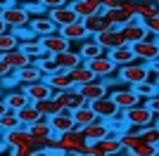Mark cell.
Returning <instances> with one entry per match:
<instances>
[{
  "label": "cell",
  "mask_w": 159,
  "mask_h": 156,
  "mask_svg": "<svg viewBox=\"0 0 159 156\" xmlns=\"http://www.w3.org/2000/svg\"><path fill=\"white\" fill-rule=\"evenodd\" d=\"M145 76H147V66L143 62H131V64L116 66V80H121L128 88H133L135 83H143Z\"/></svg>",
  "instance_id": "6da1fadb"
},
{
  "label": "cell",
  "mask_w": 159,
  "mask_h": 156,
  "mask_svg": "<svg viewBox=\"0 0 159 156\" xmlns=\"http://www.w3.org/2000/svg\"><path fill=\"white\" fill-rule=\"evenodd\" d=\"M131 50H133L135 62L147 64V62H152V59H159V38H157V36H152V38L147 36V38L138 40V43H133Z\"/></svg>",
  "instance_id": "7a4b0ae2"
},
{
  "label": "cell",
  "mask_w": 159,
  "mask_h": 156,
  "mask_svg": "<svg viewBox=\"0 0 159 156\" xmlns=\"http://www.w3.org/2000/svg\"><path fill=\"white\" fill-rule=\"evenodd\" d=\"M0 19L5 21L7 28H17V26H26L29 19H31V14L24 10V5L12 2V5H7V7H0Z\"/></svg>",
  "instance_id": "3957f363"
},
{
  "label": "cell",
  "mask_w": 159,
  "mask_h": 156,
  "mask_svg": "<svg viewBox=\"0 0 159 156\" xmlns=\"http://www.w3.org/2000/svg\"><path fill=\"white\" fill-rule=\"evenodd\" d=\"M121 116L126 121V125H150L157 121V114L147 109L145 104H135V106H128V109H121Z\"/></svg>",
  "instance_id": "277c9868"
},
{
  "label": "cell",
  "mask_w": 159,
  "mask_h": 156,
  "mask_svg": "<svg viewBox=\"0 0 159 156\" xmlns=\"http://www.w3.org/2000/svg\"><path fill=\"white\" fill-rule=\"evenodd\" d=\"M83 64L90 69V73L95 78H102V80H107V78H112L116 73V64L107 57V52L100 54V57H93V59H83Z\"/></svg>",
  "instance_id": "5b68a950"
},
{
  "label": "cell",
  "mask_w": 159,
  "mask_h": 156,
  "mask_svg": "<svg viewBox=\"0 0 159 156\" xmlns=\"http://www.w3.org/2000/svg\"><path fill=\"white\" fill-rule=\"evenodd\" d=\"M76 90L81 92V97L86 99V102H93V99H100V97H107V95H109V85H107V80H102V78H90L88 83L76 85Z\"/></svg>",
  "instance_id": "8992f818"
},
{
  "label": "cell",
  "mask_w": 159,
  "mask_h": 156,
  "mask_svg": "<svg viewBox=\"0 0 159 156\" xmlns=\"http://www.w3.org/2000/svg\"><path fill=\"white\" fill-rule=\"evenodd\" d=\"M119 31H121V36H124V40H126V45H133V43H138V40L150 36L145 24H143V19H138V17H131L124 26H119Z\"/></svg>",
  "instance_id": "52a82bcc"
},
{
  "label": "cell",
  "mask_w": 159,
  "mask_h": 156,
  "mask_svg": "<svg viewBox=\"0 0 159 156\" xmlns=\"http://www.w3.org/2000/svg\"><path fill=\"white\" fill-rule=\"evenodd\" d=\"M95 38V43H98L102 50H112V47H119V45H124L126 40H124V36H121V31L116 28V26H109V28H105V31H100V33H95L93 36Z\"/></svg>",
  "instance_id": "ba28073f"
},
{
  "label": "cell",
  "mask_w": 159,
  "mask_h": 156,
  "mask_svg": "<svg viewBox=\"0 0 159 156\" xmlns=\"http://www.w3.org/2000/svg\"><path fill=\"white\" fill-rule=\"evenodd\" d=\"M38 43H40V47H43V52H45V54H57V52L66 50V47L71 45V43H69V40H66L60 31L50 33V36H40Z\"/></svg>",
  "instance_id": "9c48e42d"
},
{
  "label": "cell",
  "mask_w": 159,
  "mask_h": 156,
  "mask_svg": "<svg viewBox=\"0 0 159 156\" xmlns=\"http://www.w3.org/2000/svg\"><path fill=\"white\" fill-rule=\"evenodd\" d=\"M48 123H50L55 135H62V132H69V130L76 128L69 109H62V111H57V114H52V116H48Z\"/></svg>",
  "instance_id": "30bf717a"
},
{
  "label": "cell",
  "mask_w": 159,
  "mask_h": 156,
  "mask_svg": "<svg viewBox=\"0 0 159 156\" xmlns=\"http://www.w3.org/2000/svg\"><path fill=\"white\" fill-rule=\"evenodd\" d=\"M109 97L112 102L119 106V109H128V106H135V104H143V99L133 92V88H119V90H109Z\"/></svg>",
  "instance_id": "8fae6325"
},
{
  "label": "cell",
  "mask_w": 159,
  "mask_h": 156,
  "mask_svg": "<svg viewBox=\"0 0 159 156\" xmlns=\"http://www.w3.org/2000/svg\"><path fill=\"white\" fill-rule=\"evenodd\" d=\"M81 135H83L86 142H100L102 137L109 135V125H107V121H102V118H95L93 123H88V125L81 128Z\"/></svg>",
  "instance_id": "7c38bea8"
},
{
  "label": "cell",
  "mask_w": 159,
  "mask_h": 156,
  "mask_svg": "<svg viewBox=\"0 0 159 156\" xmlns=\"http://www.w3.org/2000/svg\"><path fill=\"white\" fill-rule=\"evenodd\" d=\"M45 17L52 21L57 28H60V26H64V24H71V21L79 19V17H76V12L71 10V5H69V2H66V5H60V7H52V10H48Z\"/></svg>",
  "instance_id": "4fadbf2b"
},
{
  "label": "cell",
  "mask_w": 159,
  "mask_h": 156,
  "mask_svg": "<svg viewBox=\"0 0 159 156\" xmlns=\"http://www.w3.org/2000/svg\"><path fill=\"white\" fill-rule=\"evenodd\" d=\"M24 95L29 97V102H38V99H48L52 97V90H50V85L40 78V80H33V83H26V85H19Z\"/></svg>",
  "instance_id": "5bb4252c"
},
{
  "label": "cell",
  "mask_w": 159,
  "mask_h": 156,
  "mask_svg": "<svg viewBox=\"0 0 159 156\" xmlns=\"http://www.w3.org/2000/svg\"><path fill=\"white\" fill-rule=\"evenodd\" d=\"M55 57V62H57V69L60 71H69V69H74V66H79L83 59H81V54H79V50L74 45H69L66 50H62V52H57V54H52Z\"/></svg>",
  "instance_id": "9a60e30c"
},
{
  "label": "cell",
  "mask_w": 159,
  "mask_h": 156,
  "mask_svg": "<svg viewBox=\"0 0 159 156\" xmlns=\"http://www.w3.org/2000/svg\"><path fill=\"white\" fill-rule=\"evenodd\" d=\"M57 142H60L62 151H79L86 140H83V135H81V128H74V130H69V132L57 135Z\"/></svg>",
  "instance_id": "2e32d148"
},
{
  "label": "cell",
  "mask_w": 159,
  "mask_h": 156,
  "mask_svg": "<svg viewBox=\"0 0 159 156\" xmlns=\"http://www.w3.org/2000/svg\"><path fill=\"white\" fill-rule=\"evenodd\" d=\"M88 104H90V109L95 111V116L102 118V121H109L116 111H121L119 106L112 102V97H109V95H107V97H100V99H93V102H88Z\"/></svg>",
  "instance_id": "e0dca14e"
},
{
  "label": "cell",
  "mask_w": 159,
  "mask_h": 156,
  "mask_svg": "<svg viewBox=\"0 0 159 156\" xmlns=\"http://www.w3.org/2000/svg\"><path fill=\"white\" fill-rule=\"evenodd\" d=\"M2 142L14 149L17 144H24V142H31L33 144V137H31V132H29L26 125H17V128L5 130V132H2Z\"/></svg>",
  "instance_id": "ac0fdd59"
},
{
  "label": "cell",
  "mask_w": 159,
  "mask_h": 156,
  "mask_svg": "<svg viewBox=\"0 0 159 156\" xmlns=\"http://www.w3.org/2000/svg\"><path fill=\"white\" fill-rule=\"evenodd\" d=\"M57 31L62 33V36H64L66 40H69V43H81V40L86 38V36H90V33L86 31V26L81 24V19H76V21H71V24H64V26H60V28H57Z\"/></svg>",
  "instance_id": "d6986e66"
},
{
  "label": "cell",
  "mask_w": 159,
  "mask_h": 156,
  "mask_svg": "<svg viewBox=\"0 0 159 156\" xmlns=\"http://www.w3.org/2000/svg\"><path fill=\"white\" fill-rule=\"evenodd\" d=\"M0 57H2V62L10 66V71H17V69H21V66L31 64L29 54L24 50H19V47H14V50H10V52H2Z\"/></svg>",
  "instance_id": "ffe728a7"
},
{
  "label": "cell",
  "mask_w": 159,
  "mask_h": 156,
  "mask_svg": "<svg viewBox=\"0 0 159 156\" xmlns=\"http://www.w3.org/2000/svg\"><path fill=\"white\" fill-rule=\"evenodd\" d=\"M107 57L112 59L116 66H124V64H131V62H135V57H133V50L131 45H119V47H112V50H107Z\"/></svg>",
  "instance_id": "44dd1931"
},
{
  "label": "cell",
  "mask_w": 159,
  "mask_h": 156,
  "mask_svg": "<svg viewBox=\"0 0 159 156\" xmlns=\"http://www.w3.org/2000/svg\"><path fill=\"white\" fill-rule=\"evenodd\" d=\"M2 102H5L7 109L17 111V109H21V106H26V104H29V97L24 95L21 88H17V90H5V92H2Z\"/></svg>",
  "instance_id": "7402d4cb"
},
{
  "label": "cell",
  "mask_w": 159,
  "mask_h": 156,
  "mask_svg": "<svg viewBox=\"0 0 159 156\" xmlns=\"http://www.w3.org/2000/svg\"><path fill=\"white\" fill-rule=\"evenodd\" d=\"M29 26H31V31L36 33L38 38H40V36H50V33L57 31V26L48 19L45 14H40V17H31V19H29Z\"/></svg>",
  "instance_id": "603a6c76"
},
{
  "label": "cell",
  "mask_w": 159,
  "mask_h": 156,
  "mask_svg": "<svg viewBox=\"0 0 159 156\" xmlns=\"http://www.w3.org/2000/svg\"><path fill=\"white\" fill-rule=\"evenodd\" d=\"M79 54L81 59H93V57H100V54H105V50L95 43L93 36H86V38L79 43Z\"/></svg>",
  "instance_id": "cb8c5ba5"
},
{
  "label": "cell",
  "mask_w": 159,
  "mask_h": 156,
  "mask_svg": "<svg viewBox=\"0 0 159 156\" xmlns=\"http://www.w3.org/2000/svg\"><path fill=\"white\" fill-rule=\"evenodd\" d=\"M43 80L50 85V90H52V92L74 88L71 80H69V76H66V71H55V73H50V76H43Z\"/></svg>",
  "instance_id": "d4e9b609"
},
{
  "label": "cell",
  "mask_w": 159,
  "mask_h": 156,
  "mask_svg": "<svg viewBox=\"0 0 159 156\" xmlns=\"http://www.w3.org/2000/svg\"><path fill=\"white\" fill-rule=\"evenodd\" d=\"M81 24L86 26V31L90 33V36H95V33L109 28V24H107V19L102 17V14H88V17H81Z\"/></svg>",
  "instance_id": "484cf974"
},
{
  "label": "cell",
  "mask_w": 159,
  "mask_h": 156,
  "mask_svg": "<svg viewBox=\"0 0 159 156\" xmlns=\"http://www.w3.org/2000/svg\"><path fill=\"white\" fill-rule=\"evenodd\" d=\"M14 76H17L19 85H26V83H33V80H40L43 73H40V69L36 64H26V66H21V69H17Z\"/></svg>",
  "instance_id": "4316f807"
},
{
  "label": "cell",
  "mask_w": 159,
  "mask_h": 156,
  "mask_svg": "<svg viewBox=\"0 0 159 156\" xmlns=\"http://www.w3.org/2000/svg\"><path fill=\"white\" fill-rule=\"evenodd\" d=\"M71 118H74V125L76 128H83V125L93 123L95 118V111L90 109V104H86V106H79V109H71Z\"/></svg>",
  "instance_id": "83f0119b"
},
{
  "label": "cell",
  "mask_w": 159,
  "mask_h": 156,
  "mask_svg": "<svg viewBox=\"0 0 159 156\" xmlns=\"http://www.w3.org/2000/svg\"><path fill=\"white\" fill-rule=\"evenodd\" d=\"M66 76H69V80H71V85L76 88V85H81V83H88L90 78H95L93 73H90V69H88L83 62H81L79 66H74V69H69L66 71Z\"/></svg>",
  "instance_id": "f1b7e54d"
},
{
  "label": "cell",
  "mask_w": 159,
  "mask_h": 156,
  "mask_svg": "<svg viewBox=\"0 0 159 156\" xmlns=\"http://www.w3.org/2000/svg\"><path fill=\"white\" fill-rule=\"evenodd\" d=\"M154 14H159V5L157 0H140V2H135V17L138 19H150V17H154Z\"/></svg>",
  "instance_id": "f546056e"
},
{
  "label": "cell",
  "mask_w": 159,
  "mask_h": 156,
  "mask_svg": "<svg viewBox=\"0 0 159 156\" xmlns=\"http://www.w3.org/2000/svg\"><path fill=\"white\" fill-rule=\"evenodd\" d=\"M157 125H159L157 121L150 123V125H140V128H135V135L147 144H159V128Z\"/></svg>",
  "instance_id": "4dcf8cb0"
},
{
  "label": "cell",
  "mask_w": 159,
  "mask_h": 156,
  "mask_svg": "<svg viewBox=\"0 0 159 156\" xmlns=\"http://www.w3.org/2000/svg\"><path fill=\"white\" fill-rule=\"evenodd\" d=\"M102 17L107 19V24H109V26H116V28H119V26H124L128 19H131V17H128V14L124 12V10H121V7H112V10H102Z\"/></svg>",
  "instance_id": "1f68e13d"
},
{
  "label": "cell",
  "mask_w": 159,
  "mask_h": 156,
  "mask_svg": "<svg viewBox=\"0 0 159 156\" xmlns=\"http://www.w3.org/2000/svg\"><path fill=\"white\" fill-rule=\"evenodd\" d=\"M17 118H19V125H31V123H36L40 118V114H38V109L33 106L31 102L26 104V106H21V109H17Z\"/></svg>",
  "instance_id": "d6a6232c"
},
{
  "label": "cell",
  "mask_w": 159,
  "mask_h": 156,
  "mask_svg": "<svg viewBox=\"0 0 159 156\" xmlns=\"http://www.w3.org/2000/svg\"><path fill=\"white\" fill-rule=\"evenodd\" d=\"M29 132H31V137H38V140H45L48 135H52V128H50V123H48L45 116H40L36 123L29 125Z\"/></svg>",
  "instance_id": "836d02e7"
},
{
  "label": "cell",
  "mask_w": 159,
  "mask_h": 156,
  "mask_svg": "<svg viewBox=\"0 0 159 156\" xmlns=\"http://www.w3.org/2000/svg\"><path fill=\"white\" fill-rule=\"evenodd\" d=\"M36 109H38V114L40 116H52V114H57V111H62V106L57 102H55L52 97H48V99H38V102H31Z\"/></svg>",
  "instance_id": "e575fe53"
},
{
  "label": "cell",
  "mask_w": 159,
  "mask_h": 156,
  "mask_svg": "<svg viewBox=\"0 0 159 156\" xmlns=\"http://www.w3.org/2000/svg\"><path fill=\"white\" fill-rule=\"evenodd\" d=\"M19 50H24L29 54V59H31V64L36 62V59H40L45 52H43V47H40L38 38H33V40H24V43H19Z\"/></svg>",
  "instance_id": "d590c367"
},
{
  "label": "cell",
  "mask_w": 159,
  "mask_h": 156,
  "mask_svg": "<svg viewBox=\"0 0 159 156\" xmlns=\"http://www.w3.org/2000/svg\"><path fill=\"white\" fill-rule=\"evenodd\" d=\"M98 147L105 154H126V151L121 149V144H119V137H114V135H107V137H102L98 142Z\"/></svg>",
  "instance_id": "8d00e7d4"
},
{
  "label": "cell",
  "mask_w": 159,
  "mask_h": 156,
  "mask_svg": "<svg viewBox=\"0 0 159 156\" xmlns=\"http://www.w3.org/2000/svg\"><path fill=\"white\" fill-rule=\"evenodd\" d=\"M157 144H147V142H143L140 140L135 147H131V149L126 151V156H157Z\"/></svg>",
  "instance_id": "74e56055"
},
{
  "label": "cell",
  "mask_w": 159,
  "mask_h": 156,
  "mask_svg": "<svg viewBox=\"0 0 159 156\" xmlns=\"http://www.w3.org/2000/svg\"><path fill=\"white\" fill-rule=\"evenodd\" d=\"M33 64H36V66L40 69V73H43V76H50V73L60 71V69H57V62H55V57H52V54H43V57H40V59H36Z\"/></svg>",
  "instance_id": "f35d334b"
},
{
  "label": "cell",
  "mask_w": 159,
  "mask_h": 156,
  "mask_svg": "<svg viewBox=\"0 0 159 156\" xmlns=\"http://www.w3.org/2000/svg\"><path fill=\"white\" fill-rule=\"evenodd\" d=\"M14 47H19V40H17V36H14L10 28H7V31H2V33H0V54H2V52L14 50Z\"/></svg>",
  "instance_id": "ab89813d"
},
{
  "label": "cell",
  "mask_w": 159,
  "mask_h": 156,
  "mask_svg": "<svg viewBox=\"0 0 159 156\" xmlns=\"http://www.w3.org/2000/svg\"><path fill=\"white\" fill-rule=\"evenodd\" d=\"M133 92H135L140 99H147V97H152V95L159 92V85H152V83H147V80H143V83L133 85Z\"/></svg>",
  "instance_id": "60d3db41"
},
{
  "label": "cell",
  "mask_w": 159,
  "mask_h": 156,
  "mask_svg": "<svg viewBox=\"0 0 159 156\" xmlns=\"http://www.w3.org/2000/svg\"><path fill=\"white\" fill-rule=\"evenodd\" d=\"M19 125V118H17V111H12V109H7L2 116H0V130L5 132V130H12V128H17Z\"/></svg>",
  "instance_id": "b9f144b4"
},
{
  "label": "cell",
  "mask_w": 159,
  "mask_h": 156,
  "mask_svg": "<svg viewBox=\"0 0 159 156\" xmlns=\"http://www.w3.org/2000/svg\"><path fill=\"white\" fill-rule=\"evenodd\" d=\"M10 31L14 33V36H17V40H19V43H24V40H33V38H38V36H36V33L31 31V26H17V28H10Z\"/></svg>",
  "instance_id": "7bdbcfd3"
},
{
  "label": "cell",
  "mask_w": 159,
  "mask_h": 156,
  "mask_svg": "<svg viewBox=\"0 0 159 156\" xmlns=\"http://www.w3.org/2000/svg\"><path fill=\"white\" fill-rule=\"evenodd\" d=\"M21 5H24V10H26L31 17H40V14H45V12H48V10L40 5L38 0H26V2H21Z\"/></svg>",
  "instance_id": "ee69618b"
},
{
  "label": "cell",
  "mask_w": 159,
  "mask_h": 156,
  "mask_svg": "<svg viewBox=\"0 0 159 156\" xmlns=\"http://www.w3.org/2000/svg\"><path fill=\"white\" fill-rule=\"evenodd\" d=\"M0 88H2V90H17V88H19V80H17L14 71H10L7 76L0 78Z\"/></svg>",
  "instance_id": "f6af8a7d"
},
{
  "label": "cell",
  "mask_w": 159,
  "mask_h": 156,
  "mask_svg": "<svg viewBox=\"0 0 159 156\" xmlns=\"http://www.w3.org/2000/svg\"><path fill=\"white\" fill-rule=\"evenodd\" d=\"M143 24H145V28H147V33H150V36H159V14H154V17L145 19Z\"/></svg>",
  "instance_id": "bcb514c9"
},
{
  "label": "cell",
  "mask_w": 159,
  "mask_h": 156,
  "mask_svg": "<svg viewBox=\"0 0 159 156\" xmlns=\"http://www.w3.org/2000/svg\"><path fill=\"white\" fill-rule=\"evenodd\" d=\"M143 104H145V106L152 111V114H159V97H157V95H152V97H147V99H143Z\"/></svg>",
  "instance_id": "7dc6e473"
},
{
  "label": "cell",
  "mask_w": 159,
  "mask_h": 156,
  "mask_svg": "<svg viewBox=\"0 0 159 156\" xmlns=\"http://www.w3.org/2000/svg\"><path fill=\"white\" fill-rule=\"evenodd\" d=\"M40 5L45 7V10H52V7H60V5H66V2H71V0H38Z\"/></svg>",
  "instance_id": "c3c4849f"
},
{
  "label": "cell",
  "mask_w": 159,
  "mask_h": 156,
  "mask_svg": "<svg viewBox=\"0 0 159 156\" xmlns=\"http://www.w3.org/2000/svg\"><path fill=\"white\" fill-rule=\"evenodd\" d=\"M31 156H55L50 149H45V147H38V149H33L31 151Z\"/></svg>",
  "instance_id": "681fc988"
},
{
  "label": "cell",
  "mask_w": 159,
  "mask_h": 156,
  "mask_svg": "<svg viewBox=\"0 0 159 156\" xmlns=\"http://www.w3.org/2000/svg\"><path fill=\"white\" fill-rule=\"evenodd\" d=\"M102 10H112V7H119V0H100Z\"/></svg>",
  "instance_id": "f907efd6"
},
{
  "label": "cell",
  "mask_w": 159,
  "mask_h": 156,
  "mask_svg": "<svg viewBox=\"0 0 159 156\" xmlns=\"http://www.w3.org/2000/svg\"><path fill=\"white\" fill-rule=\"evenodd\" d=\"M7 73H10V66H7L5 62H2V57H0V78L7 76Z\"/></svg>",
  "instance_id": "816d5d0a"
},
{
  "label": "cell",
  "mask_w": 159,
  "mask_h": 156,
  "mask_svg": "<svg viewBox=\"0 0 159 156\" xmlns=\"http://www.w3.org/2000/svg\"><path fill=\"white\" fill-rule=\"evenodd\" d=\"M5 111H7V106H5V102H2V97H0V116H2Z\"/></svg>",
  "instance_id": "f5cc1de1"
},
{
  "label": "cell",
  "mask_w": 159,
  "mask_h": 156,
  "mask_svg": "<svg viewBox=\"0 0 159 156\" xmlns=\"http://www.w3.org/2000/svg\"><path fill=\"white\" fill-rule=\"evenodd\" d=\"M14 0H0V7H7V5H12Z\"/></svg>",
  "instance_id": "db71d44e"
},
{
  "label": "cell",
  "mask_w": 159,
  "mask_h": 156,
  "mask_svg": "<svg viewBox=\"0 0 159 156\" xmlns=\"http://www.w3.org/2000/svg\"><path fill=\"white\" fill-rule=\"evenodd\" d=\"M2 31H7V26H5V21L0 19V33H2Z\"/></svg>",
  "instance_id": "11a10c76"
},
{
  "label": "cell",
  "mask_w": 159,
  "mask_h": 156,
  "mask_svg": "<svg viewBox=\"0 0 159 156\" xmlns=\"http://www.w3.org/2000/svg\"><path fill=\"white\" fill-rule=\"evenodd\" d=\"M105 156H126V154H105Z\"/></svg>",
  "instance_id": "9f6ffc18"
},
{
  "label": "cell",
  "mask_w": 159,
  "mask_h": 156,
  "mask_svg": "<svg viewBox=\"0 0 159 156\" xmlns=\"http://www.w3.org/2000/svg\"><path fill=\"white\" fill-rule=\"evenodd\" d=\"M14 2H19V5H21V2H26V0H14Z\"/></svg>",
  "instance_id": "6f0895ef"
},
{
  "label": "cell",
  "mask_w": 159,
  "mask_h": 156,
  "mask_svg": "<svg viewBox=\"0 0 159 156\" xmlns=\"http://www.w3.org/2000/svg\"><path fill=\"white\" fill-rule=\"evenodd\" d=\"M2 92H5V90H2V88H0V97H2Z\"/></svg>",
  "instance_id": "680465c9"
},
{
  "label": "cell",
  "mask_w": 159,
  "mask_h": 156,
  "mask_svg": "<svg viewBox=\"0 0 159 156\" xmlns=\"http://www.w3.org/2000/svg\"><path fill=\"white\" fill-rule=\"evenodd\" d=\"M0 140H2V130H0Z\"/></svg>",
  "instance_id": "91938a15"
}]
</instances>
